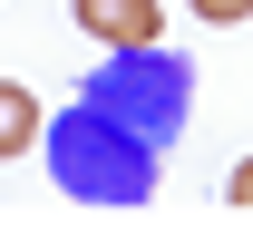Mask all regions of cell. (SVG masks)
<instances>
[{
	"label": "cell",
	"instance_id": "cell-4",
	"mask_svg": "<svg viewBox=\"0 0 253 234\" xmlns=\"http://www.w3.org/2000/svg\"><path fill=\"white\" fill-rule=\"evenodd\" d=\"M185 10H195V20H214V30H224V20H253V0H185Z\"/></svg>",
	"mask_w": 253,
	"mask_h": 234
},
{
	"label": "cell",
	"instance_id": "cell-3",
	"mask_svg": "<svg viewBox=\"0 0 253 234\" xmlns=\"http://www.w3.org/2000/svg\"><path fill=\"white\" fill-rule=\"evenodd\" d=\"M39 127H49V117H39V98L20 88V78H0V156H30Z\"/></svg>",
	"mask_w": 253,
	"mask_h": 234
},
{
	"label": "cell",
	"instance_id": "cell-1",
	"mask_svg": "<svg viewBox=\"0 0 253 234\" xmlns=\"http://www.w3.org/2000/svg\"><path fill=\"white\" fill-rule=\"evenodd\" d=\"M185 88H195V68L175 59L166 39L107 49V68L59 107V127H39L49 176H59L78 205H146L156 156L175 146V127H185Z\"/></svg>",
	"mask_w": 253,
	"mask_h": 234
},
{
	"label": "cell",
	"instance_id": "cell-5",
	"mask_svg": "<svg viewBox=\"0 0 253 234\" xmlns=\"http://www.w3.org/2000/svg\"><path fill=\"white\" fill-rule=\"evenodd\" d=\"M224 195H234V215H253V156L234 166V186H224Z\"/></svg>",
	"mask_w": 253,
	"mask_h": 234
},
{
	"label": "cell",
	"instance_id": "cell-2",
	"mask_svg": "<svg viewBox=\"0 0 253 234\" xmlns=\"http://www.w3.org/2000/svg\"><path fill=\"white\" fill-rule=\"evenodd\" d=\"M68 10H78V30H88L97 49H146V39H166L156 0H68Z\"/></svg>",
	"mask_w": 253,
	"mask_h": 234
}]
</instances>
